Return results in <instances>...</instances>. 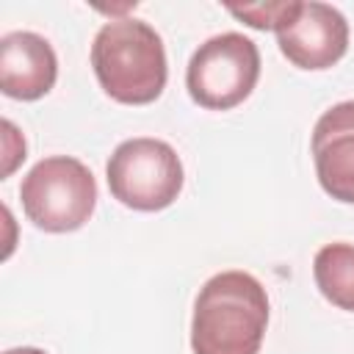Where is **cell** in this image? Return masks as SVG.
<instances>
[{"instance_id": "cell-3", "label": "cell", "mask_w": 354, "mask_h": 354, "mask_svg": "<svg viewBox=\"0 0 354 354\" xmlns=\"http://www.w3.org/2000/svg\"><path fill=\"white\" fill-rule=\"evenodd\" d=\"M19 199L33 227L44 232H75L97 207V183L77 158L53 155L22 177Z\"/></svg>"}, {"instance_id": "cell-9", "label": "cell", "mask_w": 354, "mask_h": 354, "mask_svg": "<svg viewBox=\"0 0 354 354\" xmlns=\"http://www.w3.org/2000/svg\"><path fill=\"white\" fill-rule=\"evenodd\" d=\"M313 279L321 296L337 310L354 313V246L326 243L313 257Z\"/></svg>"}, {"instance_id": "cell-6", "label": "cell", "mask_w": 354, "mask_h": 354, "mask_svg": "<svg viewBox=\"0 0 354 354\" xmlns=\"http://www.w3.org/2000/svg\"><path fill=\"white\" fill-rule=\"evenodd\" d=\"M279 53L299 69H329L348 50V22L329 3H299L277 28Z\"/></svg>"}, {"instance_id": "cell-1", "label": "cell", "mask_w": 354, "mask_h": 354, "mask_svg": "<svg viewBox=\"0 0 354 354\" xmlns=\"http://www.w3.org/2000/svg\"><path fill=\"white\" fill-rule=\"evenodd\" d=\"M268 326V296L246 271L210 277L194 301V354H257Z\"/></svg>"}, {"instance_id": "cell-5", "label": "cell", "mask_w": 354, "mask_h": 354, "mask_svg": "<svg viewBox=\"0 0 354 354\" xmlns=\"http://www.w3.org/2000/svg\"><path fill=\"white\" fill-rule=\"evenodd\" d=\"M260 50L243 33H218L199 44L185 69V88L199 108L230 111L257 86Z\"/></svg>"}, {"instance_id": "cell-2", "label": "cell", "mask_w": 354, "mask_h": 354, "mask_svg": "<svg viewBox=\"0 0 354 354\" xmlns=\"http://www.w3.org/2000/svg\"><path fill=\"white\" fill-rule=\"evenodd\" d=\"M91 69L111 100L149 105L163 94L169 77L163 39L141 19H111L91 41Z\"/></svg>"}, {"instance_id": "cell-8", "label": "cell", "mask_w": 354, "mask_h": 354, "mask_svg": "<svg viewBox=\"0 0 354 354\" xmlns=\"http://www.w3.org/2000/svg\"><path fill=\"white\" fill-rule=\"evenodd\" d=\"M58 77L53 44L30 30H14L0 39V91L11 100H39Z\"/></svg>"}, {"instance_id": "cell-11", "label": "cell", "mask_w": 354, "mask_h": 354, "mask_svg": "<svg viewBox=\"0 0 354 354\" xmlns=\"http://www.w3.org/2000/svg\"><path fill=\"white\" fill-rule=\"evenodd\" d=\"M6 354H44L41 348H33V346H22V348H8Z\"/></svg>"}, {"instance_id": "cell-4", "label": "cell", "mask_w": 354, "mask_h": 354, "mask_svg": "<svg viewBox=\"0 0 354 354\" xmlns=\"http://www.w3.org/2000/svg\"><path fill=\"white\" fill-rule=\"evenodd\" d=\"M111 196L141 213L169 207L183 191V163L171 144L160 138H127L122 141L105 166Z\"/></svg>"}, {"instance_id": "cell-10", "label": "cell", "mask_w": 354, "mask_h": 354, "mask_svg": "<svg viewBox=\"0 0 354 354\" xmlns=\"http://www.w3.org/2000/svg\"><path fill=\"white\" fill-rule=\"evenodd\" d=\"M296 0H282V3H257V6H230L227 11L232 14V17H238V19H243L249 28H254V30H274L277 33V28L296 11Z\"/></svg>"}, {"instance_id": "cell-7", "label": "cell", "mask_w": 354, "mask_h": 354, "mask_svg": "<svg viewBox=\"0 0 354 354\" xmlns=\"http://www.w3.org/2000/svg\"><path fill=\"white\" fill-rule=\"evenodd\" d=\"M313 163L321 188L346 205H354V100L324 111L313 127Z\"/></svg>"}]
</instances>
